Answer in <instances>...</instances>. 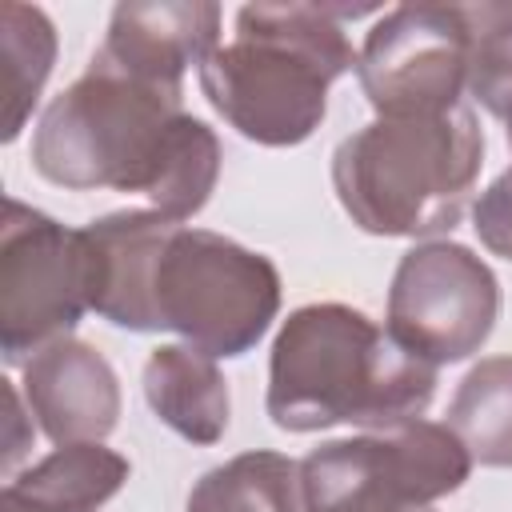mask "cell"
I'll use <instances>...</instances> for the list:
<instances>
[{
	"mask_svg": "<svg viewBox=\"0 0 512 512\" xmlns=\"http://www.w3.org/2000/svg\"><path fill=\"white\" fill-rule=\"evenodd\" d=\"M436 396V368L392 340L352 304L288 312L268 356V416L284 432L356 424L388 432L420 420Z\"/></svg>",
	"mask_w": 512,
	"mask_h": 512,
	"instance_id": "cell-1",
	"label": "cell"
},
{
	"mask_svg": "<svg viewBox=\"0 0 512 512\" xmlns=\"http://www.w3.org/2000/svg\"><path fill=\"white\" fill-rule=\"evenodd\" d=\"M372 8L336 4H244L236 36L196 72L208 104L244 140L264 148L304 144L324 112L328 88L356 68L344 16Z\"/></svg>",
	"mask_w": 512,
	"mask_h": 512,
	"instance_id": "cell-2",
	"label": "cell"
},
{
	"mask_svg": "<svg viewBox=\"0 0 512 512\" xmlns=\"http://www.w3.org/2000/svg\"><path fill=\"white\" fill-rule=\"evenodd\" d=\"M484 168L472 108L432 116H376L332 152V188L356 228L372 236H436L464 216Z\"/></svg>",
	"mask_w": 512,
	"mask_h": 512,
	"instance_id": "cell-3",
	"label": "cell"
},
{
	"mask_svg": "<svg viewBox=\"0 0 512 512\" xmlns=\"http://www.w3.org/2000/svg\"><path fill=\"white\" fill-rule=\"evenodd\" d=\"M184 116V92L144 84L88 60L32 132V168L72 192L116 188L148 196Z\"/></svg>",
	"mask_w": 512,
	"mask_h": 512,
	"instance_id": "cell-4",
	"label": "cell"
},
{
	"mask_svg": "<svg viewBox=\"0 0 512 512\" xmlns=\"http://www.w3.org/2000/svg\"><path fill=\"white\" fill-rule=\"evenodd\" d=\"M156 324L212 360L252 352L280 312V272L264 252L208 228H176L152 276Z\"/></svg>",
	"mask_w": 512,
	"mask_h": 512,
	"instance_id": "cell-5",
	"label": "cell"
},
{
	"mask_svg": "<svg viewBox=\"0 0 512 512\" xmlns=\"http://www.w3.org/2000/svg\"><path fill=\"white\" fill-rule=\"evenodd\" d=\"M468 472L472 456L448 424L408 420L312 448L300 492L304 512H416L452 496Z\"/></svg>",
	"mask_w": 512,
	"mask_h": 512,
	"instance_id": "cell-6",
	"label": "cell"
},
{
	"mask_svg": "<svg viewBox=\"0 0 512 512\" xmlns=\"http://www.w3.org/2000/svg\"><path fill=\"white\" fill-rule=\"evenodd\" d=\"M88 312V264L80 228L4 196L0 220V352L4 364H28L56 340H68Z\"/></svg>",
	"mask_w": 512,
	"mask_h": 512,
	"instance_id": "cell-7",
	"label": "cell"
},
{
	"mask_svg": "<svg viewBox=\"0 0 512 512\" xmlns=\"http://www.w3.org/2000/svg\"><path fill=\"white\" fill-rule=\"evenodd\" d=\"M500 316L496 272L456 240L408 248L388 288V332L432 368L480 352Z\"/></svg>",
	"mask_w": 512,
	"mask_h": 512,
	"instance_id": "cell-8",
	"label": "cell"
},
{
	"mask_svg": "<svg viewBox=\"0 0 512 512\" xmlns=\"http://www.w3.org/2000/svg\"><path fill=\"white\" fill-rule=\"evenodd\" d=\"M472 28L464 4H400L356 52V80L376 116H432L468 88Z\"/></svg>",
	"mask_w": 512,
	"mask_h": 512,
	"instance_id": "cell-9",
	"label": "cell"
},
{
	"mask_svg": "<svg viewBox=\"0 0 512 512\" xmlns=\"http://www.w3.org/2000/svg\"><path fill=\"white\" fill-rule=\"evenodd\" d=\"M220 48V4L204 0H124L108 16L104 44L92 60L144 84L184 92V72Z\"/></svg>",
	"mask_w": 512,
	"mask_h": 512,
	"instance_id": "cell-10",
	"label": "cell"
},
{
	"mask_svg": "<svg viewBox=\"0 0 512 512\" xmlns=\"http://www.w3.org/2000/svg\"><path fill=\"white\" fill-rule=\"evenodd\" d=\"M180 224L156 208H124L80 228L88 264V312L128 332H160L152 312V276L164 240Z\"/></svg>",
	"mask_w": 512,
	"mask_h": 512,
	"instance_id": "cell-11",
	"label": "cell"
},
{
	"mask_svg": "<svg viewBox=\"0 0 512 512\" xmlns=\"http://www.w3.org/2000/svg\"><path fill=\"white\" fill-rule=\"evenodd\" d=\"M24 400L52 444L104 440L120 420V380L84 340L48 344L24 364Z\"/></svg>",
	"mask_w": 512,
	"mask_h": 512,
	"instance_id": "cell-12",
	"label": "cell"
},
{
	"mask_svg": "<svg viewBox=\"0 0 512 512\" xmlns=\"http://www.w3.org/2000/svg\"><path fill=\"white\" fill-rule=\"evenodd\" d=\"M144 400L188 444H216L228 432V380L216 360L188 344H160L144 360Z\"/></svg>",
	"mask_w": 512,
	"mask_h": 512,
	"instance_id": "cell-13",
	"label": "cell"
},
{
	"mask_svg": "<svg viewBox=\"0 0 512 512\" xmlns=\"http://www.w3.org/2000/svg\"><path fill=\"white\" fill-rule=\"evenodd\" d=\"M128 460L100 440L88 444H56L44 460H36L28 472L12 476L4 488L16 492L20 500L60 508V512H96L108 504L124 480H128Z\"/></svg>",
	"mask_w": 512,
	"mask_h": 512,
	"instance_id": "cell-14",
	"label": "cell"
},
{
	"mask_svg": "<svg viewBox=\"0 0 512 512\" xmlns=\"http://www.w3.org/2000/svg\"><path fill=\"white\" fill-rule=\"evenodd\" d=\"M188 512H304L300 464L268 448L240 452L196 480Z\"/></svg>",
	"mask_w": 512,
	"mask_h": 512,
	"instance_id": "cell-15",
	"label": "cell"
},
{
	"mask_svg": "<svg viewBox=\"0 0 512 512\" xmlns=\"http://www.w3.org/2000/svg\"><path fill=\"white\" fill-rule=\"evenodd\" d=\"M472 464L512 468V356H484L464 372L444 420Z\"/></svg>",
	"mask_w": 512,
	"mask_h": 512,
	"instance_id": "cell-16",
	"label": "cell"
},
{
	"mask_svg": "<svg viewBox=\"0 0 512 512\" xmlns=\"http://www.w3.org/2000/svg\"><path fill=\"white\" fill-rule=\"evenodd\" d=\"M0 64H4V120L0 140L12 144L32 116L44 80L56 64V28L36 4H0Z\"/></svg>",
	"mask_w": 512,
	"mask_h": 512,
	"instance_id": "cell-17",
	"label": "cell"
},
{
	"mask_svg": "<svg viewBox=\"0 0 512 512\" xmlns=\"http://www.w3.org/2000/svg\"><path fill=\"white\" fill-rule=\"evenodd\" d=\"M220 160H224L220 156V136L200 116L184 112L180 124H176L172 148H168V156L160 164V176H156V184L148 192L152 208L160 216L176 220V224L192 220L208 204V196H212V188L220 180Z\"/></svg>",
	"mask_w": 512,
	"mask_h": 512,
	"instance_id": "cell-18",
	"label": "cell"
},
{
	"mask_svg": "<svg viewBox=\"0 0 512 512\" xmlns=\"http://www.w3.org/2000/svg\"><path fill=\"white\" fill-rule=\"evenodd\" d=\"M472 28L468 92L496 120L512 124V4H464Z\"/></svg>",
	"mask_w": 512,
	"mask_h": 512,
	"instance_id": "cell-19",
	"label": "cell"
},
{
	"mask_svg": "<svg viewBox=\"0 0 512 512\" xmlns=\"http://www.w3.org/2000/svg\"><path fill=\"white\" fill-rule=\"evenodd\" d=\"M472 228L492 256L512 260V168L500 172L472 208Z\"/></svg>",
	"mask_w": 512,
	"mask_h": 512,
	"instance_id": "cell-20",
	"label": "cell"
},
{
	"mask_svg": "<svg viewBox=\"0 0 512 512\" xmlns=\"http://www.w3.org/2000/svg\"><path fill=\"white\" fill-rule=\"evenodd\" d=\"M0 512H60V508H44V504H32V500H20L16 492H0Z\"/></svg>",
	"mask_w": 512,
	"mask_h": 512,
	"instance_id": "cell-21",
	"label": "cell"
},
{
	"mask_svg": "<svg viewBox=\"0 0 512 512\" xmlns=\"http://www.w3.org/2000/svg\"><path fill=\"white\" fill-rule=\"evenodd\" d=\"M508 144H512V124H508Z\"/></svg>",
	"mask_w": 512,
	"mask_h": 512,
	"instance_id": "cell-22",
	"label": "cell"
},
{
	"mask_svg": "<svg viewBox=\"0 0 512 512\" xmlns=\"http://www.w3.org/2000/svg\"><path fill=\"white\" fill-rule=\"evenodd\" d=\"M416 512H424V508H416Z\"/></svg>",
	"mask_w": 512,
	"mask_h": 512,
	"instance_id": "cell-23",
	"label": "cell"
}]
</instances>
